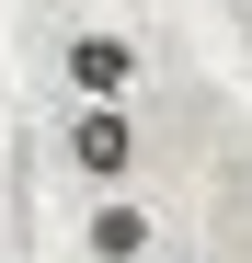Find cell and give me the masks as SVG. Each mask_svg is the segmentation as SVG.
Listing matches in <instances>:
<instances>
[{"label": "cell", "instance_id": "6da1fadb", "mask_svg": "<svg viewBox=\"0 0 252 263\" xmlns=\"http://www.w3.org/2000/svg\"><path fill=\"white\" fill-rule=\"evenodd\" d=\"M58 80H69L80 103H126V80H138V46H126L115 23H80L69 46H58Z\"/></svg>", "mask_w": 252, "mask_h": 263}, {"label": "cell", "instance_id": "7a4b0ae2", "mask_svg": "<svg viewBox=\"0 0 252 263\" xmlns=\"http://www.w3.org/2000/svg\"><path fill=\"white\" fill-rule=\"evenodd\" d=\"M69 160H80V183L126 195V172H138V126H126V103H80V126H69Z\"/></svg>", "mask_w": 252, "mask_h": 263}, {"label": "cell", "instance_id": "3957f363", "mask_svg": "<svg viewBox=\"0 0 252 263\" xmlns=\"http://www.w3.org/2000/svg\"><path fill=\"white\" fill-rule=\"evenodd\" d=\"M80 240H92V263H149V206L138 195H103Z\"/></svg>", "mask_w": 252, "mask_h": 263}]
</instances>
